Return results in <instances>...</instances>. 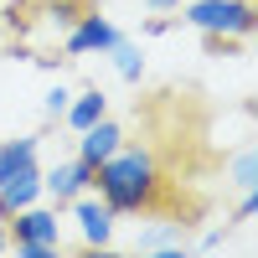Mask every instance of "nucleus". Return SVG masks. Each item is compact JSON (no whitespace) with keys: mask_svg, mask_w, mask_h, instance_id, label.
I'll list each match as a JSON object with an SVG mask.
<instances>
[{"mask_svg":"<svg viewBox=\"0 0 258 258\" xmlns=\"http://www.w3.org/2000/svg\"><path fill=\"white\" fill-rule=\"evenodd\" d=\"M160 186H165L160 181V160L145 145H119L109 160L93 165V191L114 207V217L119 212H155Z\"/></svg>","mask_w":258,"mask_h":258,"instance_id":"f257e3e1","label":"nucleus"},{"mask_svg":"<svg viewBox=\"0 0 258 258\" xmlns=\"http://www.w3.org/2000/svg\"><path fill=\"white\" fill-rule=\"evenodd\" d=\"M6 232H11V248L21 258H57L62 253V238H57V207H21L6 217Z\"/></svg>","mask_w":258,"mask_h":258,"instance_id":"f03ea898","label":"nucleus"},{"mask_svg":"<svg viewBox=\"0 0 258 258\" xmlns=\"http://www.w3.org/2000/svg\"><path fill=\"white\" fill-rule=\"evenodd\" d=\"M186 21L197 26L202 36H253L258 26V11L253 0H191L186 6Z\"/></svg>","mask_w":258,"mask_h":258,"instance_id":"7ed1b4c3","label":"nucleus"},{"mask_svg":"<svg viewBox=\"0 0 258 258\" xmlns=\"http://www.w3.org/2000/svg\"><path fill=\"white\" fill-rule=\"evenodd\" d=\"M114 41H119L114 21H109V16H98V11L88 6L68 31H62V52H68V57H88V52H109Z\"/></svg>","mask_w":258,"mask_h":258,"instance_id":"20e7f679","label":"nucleus"},{"mask_svg":"<svg viewBox=\"0 0 258 258\" xmlns=\"http://www.w3.org/2000/svg\"><path fill=\"white\" fill-rule=\"evenodd\" d=\"M83 191H93V165L73 155V160H57L47 176H41V197H52L57 207H68L73 197H83Z\"/></svg>","mask_w":258,"mask_h":258,"instance_id":"39448f33","label":"nucleus"},{"mask_svg":"<svg viewBox=\"0 0 258 258\" xmlns=\"http://www.w3.org/2000/svg\"><path fill=\"white\" fill-rule=\"evenodd\" d=\"M68 207H73V217H78L83 243H88V248H109V243H114V207L103 202L98 191H93V197L83 191V197H73Z\"/></svg>","mask_w":258,"mask_h":258,"instance_id":"423d86ee","label":"nucleus"},{"mask_svg":"<svg viewBox=\"0 0 258 258\" xmlns=\"http://www.w3.org/2000/svg\"><path fill=\"white\" fill-rule=\"evenodd\" d=\"M119 145H124V129H119V124H114L109 114H103V119H93L88 129H78V155L88 160V165L109 160V155H114Z\"/></svg>","mask_w":258,"mask_h":258,"instance_id":"0eeeda50","label":"nucleus"},{"mask_svg":"<svg viewBox=\"0 0 258 258\" xmlns=\"http://www.w3.org/2000/svg\"><path fill=\"white\" fill-rule=\"evenodd\" d=\"M186 227H191V222H181V217H155V222L140 232V248H145V253H186V248H191Z\"/></svg>","mask_w":258,"mask_h":258,"instance_id":"6e6552de","label":"nucleus"},{"mask_svg":"<svg viewBox=\"0 0 258 258\" xmlns=\"http://www.w3.org/2000/svg\"><path fill=\"white\" fill-rule=\"evenodd\" d=\"M0 202H6V212H21V207L41 202V170H36V160L21 165V170H11V176L0 181Z\"/></svg>","mask_w":258,"mask_h":258,"instance_id":"1a4fd4ad","label":"nucleus"},{"mask_svg":"<svg viewBox=\"0 0 258 258\" xmlns=\"http://www.w3.org/2000/svg\"><path fill=\"white\" fill-rule=\"evenodd\" d=\"M109 114V98H103L98 88H88V93H73L68 98V109H62V119H68L73 129H88L93 119H103Z\"/></svg>","mask_w":258,"mask_h":258,"instance_id":"9d476101","label":"nucleus"},{"mask_svg":"<svg viewBox=\"0 0 258 258\" xmlns=\"http://www.w3.org/2000/svg\"><path fill=\"white\" fill-rule=\"evenodd\" d=\"M36 160V135H21V140H0V181L11 176V170L31 165Z\"/></svg>","mask_w":258,"mask_h":258,"instance_id":"9b49d317","label":"nucleus"},{"mask_svg":"<svg viewBox=\"0 0 258 258\" xmlns=\"http://www.w3.org/2000/svg\"><path fill=\"white\" fill-rule=\"evenodd\" d=\"M109 57H114V73H119L124 83H140V78H145V52L135 47V41H124V36H119L114 47H109Z\"/></svg>","mask_w":258,"mask_h":258,"instance_id":"f8f14e48","label":"nucleus"},{"mask_svg":"<svg viewBox=\"0 0 258 258\" xmlns=\"http://www.w3.org/2000/svg\"><path fill=\"white\" fill-rule=\"evenodd\" d=\"M258 186V160H253V150H238L232 155V191H253Z\"/></svg>","mask_w":258,"mask_h":258,"instance_id":"ddd939ff","label":"nucleus"},{"mask_svg":"<svg viewBox=\"0 0 258 258\" xmlns=\"http://www.w3.org/2000/svg\"><path fill=\"white\" fill-rule=\"evenodd\" d=\"M83 11H88V0H52V6H47V16H52V26H57V31H68Z\"/></svg>","mask_w":258,"mask_h":258,"instance_id":"4468645a","label":"nucleus"},{"mask_svg":"<svg viewBox=\"0 0 258 258\" xmlns=\"http://www.w3.org/2000/svg\"><path fill=\"white\" fill-rule=\"evenodd\" d=\"M68 98H73V93L62 88V83H57V88L47 93V114H52V119H62V109H68Z\"/></svg>","mask_w":258,"mask_h":258,"instance_id":"2eb2a0df","label":"nucleus"},{"mask_svg":"<svg viewBox=\"0 0 258 258\" xmlns=\"http://www.w3.org/2000/svg\"><path fill=\"white\" fill-rule=\"evenodd\" d=\"M222 238H227V222L212 227V232H202V248H222Z\"/></svg>","mask_w":258,"mask_h":258,"instance_id":"dca6fc26","label":"nucleus"},{"mask_svg":"<svg viewBox=\"0 0 258 258\" xmlns=\"http://www.w3.org/2000/svg\"><path fill=\"white\" fill-rule=\"evenodd\" d=\"M145 6H150V11H176L181 0H145Z\"/></svg>","mask_w":258,"mask_h":258,"instance_id":"f3484780","label":"nucleus"},{"mask_svg":"<svg viewBox=\"0 0 258 258\" xmlns=\"http://www.w3.org/2000/svg\"><path fill=\"white\" fill-rule=\"evenodd\" d=\"M11 248V232H6V222H0V253H6Z\"/></svg>","mask_w":258,"mask_h":258,"instance_id":"a211bd4d","label":"nucleus"},{"mask_svg":"<svg viewBox=\"0 0 258 258\" xmlns=\"http://www.w3.org/2000/svg\"><path fill=\"white\" fill-rule=\"evenodd\" d=\"M6 217H11V212H6V202H0V222H6Z\"/></svg>","mask_w":258,"mask_h":258,"instance_id":"6ab92c4d","label":"nucleus"}]
</instances>
